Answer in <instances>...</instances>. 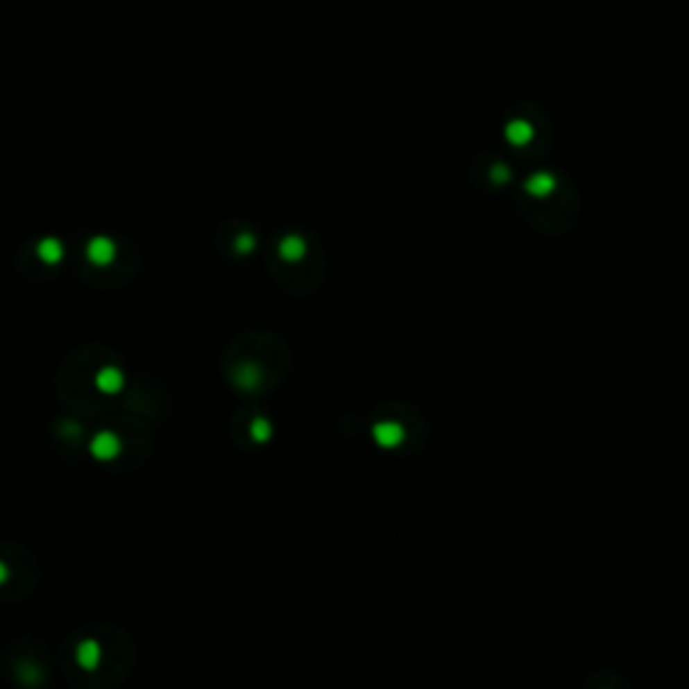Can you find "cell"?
<instances>
[{"label":"cell","instance_id":"cell-1","mask_svg":"<svg viewBox=\"0 0 689 689\" xmlns=\"http://www.w3.org/2000/svg\"><path fill=\"white\" fill-rule=\"evenodd\" d=\"M90 450L97 461H113V458L121 452V439H119L113 431H100V434L92 439Z\"/></svg>","mask_w":689,"mask_h":689},{"label":"cell","instance_id":"cell-2","mask_svg":"<svg viewBox=\"0 0 689 689\" xmlns=\"http://www.w3.org/2000/svg\"><path fill=\"white\" fill-rule=\"evenodd\" d=\"M113 256H116V243L111 237H92L90 245H87V259L92 264L105 267V264L113 262Z\"/></svg>","mask_w":689,"mask_h":689},{"label":"cell","instance_id":"cell-3","mask_svg":"<svg viewBox=\"0 0 689 689\" xmlns=\"http://www.w3.org/2000/svg\"><path fill=\"white\" fill-rule=\"evenodd\" d=\"M372 434H375V442L382 447H396L404 442V428H401L399 423L393 420H382L377 423L375 428H372Z\"/></svg>","mask_w":689,"mask_h":689},{"label":"cell","instance_id":"cell-4","mask_svg":"<svg viewBox=\"0 0 689 689\" xmlns=\"http://www.w3.org/2000/svg\"><path fill=\"white\" fill-rule=\"evenodd\" d=\"M100 657H103V649L97 641H81V644L76 646V663L84 667V670H94V667L100 665Z\"/></svg>","mask_w":689,"mask_h":689},{"label":"cell","instance_id":"cell-5","mask_svg":"<svg viewBox=\"0 0 689 689\" xmlns=\"http://www.w3.org/2000/svg\"><path fill=\"white\" fill-rule=\"evenodd\" d=\"M94 385L103 391V393H119L124 388V375L116 369V366H103L97 375H94Z\"/></svg>","mask_w":689,"mask_h":689},{"label":"cell","instance_id":"cell-6","mask_svg":"<svg viewBox=\"0 0 689 689\" xmlns=\"http://www.w3.org/2000/svg\"><path fill=\"white\" fill-rule=\"evenodd\" d=\"M278 250H280V256L286 259V262H299L305 253H307V243H305V237H299V235H286L280 245H278Z\"/></svg>","mask_w":689,"mask_h":689},{"label":"cell","instance_id":"cell-7","mask_svg":"<svg viewBox=\"0 0 689 689\" xmlns=\"http://www.w3.org/2000/svg\"><path fill=\"white\" fill-rule=\"evenodd\" d=\"M235 385L237 388H243V391H253L259 382H262V369L256 366V364H243V366H237L235 369Z\"/></svg>","mask_w":689,"mask_h":689},{"label":"cell","instance_id":"cell-8","mask_svg":"<svg viewBox=\"0 0 689 689\" xmlns=\"http://www.w3.org/2000/svg\"><path fill=\"white\" fill-rule=\"evenodd\" d=\"M62 256H65V248H62V243H60L57 237H44V240L38 243V259H41L44 264H60Z\"/></svg>","mask_w":689,"mask_h":689},{"label":"cell","instance_id":"cell-9","mask_svg":"<svg viewBox=\"0 0 689 689\" xmlns=\"http://www.w3.org/2000/svg\"><path fill=\"white\" fill-rule=\"evenodd\" d=\"M552 189H555V178L547 173H536L534 178L528 180V192L534 197H547V194H552Z\"/></svg>","mask_w":689,"mask_h":689},{"label":"cell","instance_id":"cell-10","mask_svg":"<svg viewBox=\"0 0 689 689\" xmlns=\"http://www.w3.org/2000/svg\"><path fill=\"white\" fill-rule=\"evenodd\" d=\"M507 135H509L511 143L520 146V143H528V140H531V127H528L525 121H514V124H509V133Z\"/></svg>","mask_w":689,"mask_h":689},{"label":"cell","instance_id":"cell-11","mask_svg":"<svg viewBox=\"0 0 689 689\" xmlns=\"http://www.w3.org/2000/svg\"><path fill=\"white\" fill-rule=\"evenodd\" d=\"M250 436H253L256 442H267L269 436H272V425H269V420L256 418V420L250 423Z\"/></svg>","mask_w":689,"mask_h":689},{"label":"cell","instance_id":"cell-12","mask_svg":"<svg viewBox=\"0 0 689 689\" xmlns=\"http://www.w3.org/2000/svg\"><path fill=\"white\" fill-rule=\"evenodd\" d=\"M253 245H256V237H253L250 232H245V235H240V237L235 240V248H237L240 253H248V250H253Z\"/></svg>","mask_w":689,"mask_h":689},{"label":"cell","instance_id":"cell-13","mask_svg":"<svg viewBox=\"0 0 689 689\" xmlns=\"http://www.w3.org/2000/svg\"><path fill=\"white\" fill-rule=\"evenodd\" d=\"M507 178H509V170H507L504 164L493 167V180H498V183H501V180H507Z\"/></svg>","mask_w":689,"mask_h":689},{"label":"cell","instance_id":"cell-14","mask_svg":"<svg viewBox=\"0 0 689 689\" xmlns=\"http://www.w3.org/2000/svg\"><path fill=\"white\" fill-rule=\"evenodd\" d=\"M6 579H8V565H6L3 560H0V584H3Z\"/></svg>","mask_w":689,"mask_h":689}]
</instances>
